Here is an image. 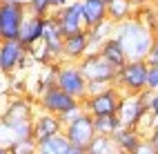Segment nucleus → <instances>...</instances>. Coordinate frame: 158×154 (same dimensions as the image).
Returning <instances> with one entry per match:
<instances>
[{
    "mask_svg": "<svg viewBox=\"0 0 158 154\" xmlns=\"http://www.w3.org/2000/svg\"><path fill=\"white\" fill-rule=\"evenodd\" d=\"M114 38L120 43L127 60H145L154 43V32L138 16H134L114 27Z\"/></svg>",
    "mask_w": 158,
    "mask_h": 154,
    "instance_id": "1",
    "label": "nucleus"
},
{
    "mask_svg": "<svg viewBox=\"0 0 158 154\" xmlns=\"http://www.w3.org/2000/svg\"><path fill=\"white\" fill-rule=\"evenodd\" d=\"M147 69L149 65L145 60H127L120 69H116L114 85L123 94H143L147 92Z\"/></svg>",
    "mask_w": 158,
    "mask_h": 154,
    "instance_id": "2",
    "label": "nucleus"
},
{
    "mask_svg": "<svg viewBox=\"0 0 158 154\" xmlns=\"http://www.w3.org/2000/svg\"><path fill=\"white\" fill-rule=\"evenodd\" d=\"M56 87L62 89L65 94H69L71 98L80 101V103L87 98V80H85V76L80 74L78 63H67V60L58 63V69H56Z\"/></svg>",
    "mask_w": 158,
    "mask_h": 154,
    "instance_id": "3",
    "label": "nucleus"
},
{
    "mask_svg": "<svg viewBox=\"0 0 158 154\" xmlns=\"http://www.w3.org/2000/svg\"><path fill=\"white\" fill-rule=\"evenodd\" d=\"M120 98H123V92L116 85H109L105 92H100V94L87 96L85 101H82V109H85L91 118H96V116H111V114H118Z\"/></svg>",
    "mask_w": 158,
    "mask_h": 154,
    "instance_id": "4",
    "label": "nucleus"
},
{
    "mask_svg": "<svg viewBox=\"0 0 158 154\" xmlns=\"http://www.w3.org/2000/svg\"><path fill=\"white\" fill-rule=\"evenodd\" d=\"M78 69H80V74L85 76L87 83H107V85H114V80H116V69L98 54V51L87 54L78 63Z\"/></svg>",
    "mask_w": 158,
    "mask_h": 154,
    "instance_id": "5",
    "label": "nucleus"
},
{
    "mask_svg": "<svg viewBox=\"0 0 158 154\" xmlns=\"http://www.w3.org/2000/svg\"><path fill=\"white\" fill-rule=\"evenodd\" d=\"M27 14V7L0 0V40H18Z\"/></svg>",
    "mask_w": 158,
    "mask_h": 154,
    "instance_id": "6",
    "label": "nucleus"
},
{
    "mask_svg": "<svg viewBox=\"0 0 158 154\" xmlns=\"http://www.w3.org/2000/svg\"><path fill=\"white\" fill-rule=\"evenodd\" d=\"M147 103L143 94H123L120 98V107H118V116L123 127H134L138 130L140 123L147 118Z\"/></svg>",
    "mask_w": 158,
    "mask_h": 154,
    "instance_id": "7",
    "label": "nucleus"
},
{
    "mask_svg": "<svg viewBox=\"0 0 158 154\" xmlns=\"http://www.w3.org/2000/svg\"><path fill=\"white\" fill-rule=\"evenodd\" d=\"M29 60V49L18 40H0V74H14L16 69H25Z\"/></svg>",
    "mask_w": 158,
    "mask_h": 154,
    "instance_id": "8",
    "label": "nucleus"
},
{
    "mask_svg": "<svg viewBox=\"0 0 158 154\" xmlns=\"http://www.w3.org/2000/svg\"><path fill=\"white\" fill-rule=\"evenodd\" d=\"M62 134L67 136V141L71 143L73 150H85L89 148V143L94 141V136H96V132H94V118L87 114V112H82V114L65 125V130H62Z\"/></svg>",
    "mask_w": 158,
    "mask_h": 154,
    "instance_id": "9",
    "label": "nucleus"
},
{
    "mask_svg": "<svg viewBox=\"0 0 158 154\" xmlns=\"http://www.w3.org/2000/svg\"><path fill=\"white\" fill-rule=\"evenodd\" d=\"M80 105V101L71 98L69 94H65L62 89H58L56 85L54 87H47L45 92H40L38 94V107L40 112H47V114H54V116H60L69 112L71 107Z\"/></svg>",
    "mask_w": 158,
    "mask_h": 154,
    "instance_id": "10",
    "label": "nucleus"
},
{
    "mask_svg": "<svg viewBox=\"0 0 158 154\" xmlns=\"http://www.w3.org/2000/svg\"><path fill=\"white\" fill-rule=\"evenodd\" d=\"M51 16H54V20H56V25L60 29L62 38L73 36V34H78V32L85 29V25H82V5L76 2V0H71L67 7L58 9V11H54Z\"/></svg>",
    "mask_w": 158,
    "mask_h": 154,
    "instance_id": "11",
    "label": "nucleus"
},
{
    "mask_svg": "<svg viewBox=\"0 0 158 154\" xmlns=\"http://www.w3.org/2000/svg\"><path fill=\"white\" fill-rule=\"evenodd\" d=\"M31 125H34V141L36 143L45 141L49 136L62 134V130H65V125L60 123V118L54 116V114H47V112H38V114H34Z\"/></svg>",
    "mask_w": 158,
    "mask_h": 154,
    "instance_id": "12",
    "label": "nucleus"
},
{
    "mask_svg": "<svg viewBox=\"0 0 158 154\" xmlns=\"http://www.w3.org/2000/svg\"><path fill=\"white\" fill-rule=\"evenodd\" d=\"M89 54V43H87V29L62 38V60L67 63H80Z\"/></svg>",
    "mask_w": 158,
    "mask_h": 154,
    "instance_id": "13",
    "label": "nucleus"
},
{
    "mask_svg": "<svg viewBox=\"0 0 158 154\" xmlns=\"http://www.w3.org/2000/svg\"><path fill=\"white\" fill-rule=\"evenodd\" d=\"M43 27H45V18L34 16V14H27L23 27H20V36H18V43L31 49L43 43Z\"/></svg>",
    "mask_w": 158,
    "mask_h": 154,
    "instance_id": "14",
    "label": "nucleus"
},
{
    "mask_svg": "<svg viewBox=\"0 0 158 154\" xmlns=\"http://www.w3.org/2000/svg\"><path fill=\"white\" fill-rule=\"evenodd\" d=\"M34 118V105L29 103V98L25 96H16L7 103V107L2 109L0 121L7 123H16V121H31Z\"/></svg>",
    "mask_w": 158,
    "mask_h": 154,
    "instance_id": "15",
    "label": "nucleus"
},
{
    "mask_svg": "<svg viewBox=\"0 0 158 154\" xmlns=\"http://www.w3.org/2000/svg\"><path fill=\"white\" fill-rule=\"evenodd\" d=\"M82 5V25L85 29H94L107 20V2L105 0H85Z\"/></svg>",
    "mask_w": 158,
    "mask_h": 154,
    "instance_id": "16",
    "label": "nucleus"
},
{
    "mask_svg": "<svg viewBox=\"0 0 158 154\" xmlns=\"http://www.w3.org/2000/svg\"><path fill=\"white\" fill-rule=\"evenodd\" d=\"M111 141H114V145H116V150H118V152H123V154H134V150L145 141V136L140 134L138 130H134V127H120V130L111 136Z\"/></svg>",
    "mask_w": 158,
    "mask_h": 154,
    "instance_id": "17",
    "label": "nucleus"
},
{
    "mask_svg": "<svg viewBox=\"0 0 158 154\" xmlns=\"http://www.w3.org/2000/svg\"><path fill=\"white\" fill-rule=\"evenodd\" d=\"M136 11L138 9L134 7L131 0H111V2H107V20L114 25H120L125 20L134 18Z\"/></svg>",
    "mask_w": 158,
    "mask_h": 154,
    "instance_id": "18",
    "label": "nucleus"
},
{
    "mask_svg": "<svg viewBox=\"0 0 158 154\" xmlns=\"http://www.w3.org/2000/svg\"><path fill=\"white\" fill-rule=\"evenodd\" d=\"M98 54H100L105 60H107V63H109L114 69H120L125 63H127V56H125V51H123L120 43H118V40H116L114 36H111L109 40H105V43L100 45Z\"/></svg>",
    "mask_w": 158,
    "mask_h": 154,
    "instance_id": "19",
    "label": "nucleus"
},
{
    "mask_svg": "<svg viewBox=\"0 0 158 154\" xmlns=\"http://www.w3.org/2000/svg\"><path fill=\"white\" fill-rule=\"evenodd\" d=\"M114 23H109V20H105L102 25L94 27V29H87V43H89V54L91 51H98L100 45L105 43V40H109L114 36Z\"/></svg>",
    "mask_w": 158,
    "mask_h": 154,
    "instance_id": "20",
    "label": "nucleus"
},
{
    "mask_svg": "<svg viewBox=\"0 0 158 154\" xmlns=\"http://www.w3.org/2000/svg\"><path fill=\"white\" fill-rule=\"evenodd\" d=\"M71 143L67 141L65 134H56V136H49L45 141L38 143V152H45V154H71Z\"/></svg>",
    "mask_w": 158,
    "mask_h": 154,
    "instance_id": "21",
    "label": "nucleus"
},
{
    "mask_svg": "<svg viewBox=\"0 0 158 154\" xmlns=\"http://www.w3.org/2000/svg\"><path fill=\"white\" fill-rule=\"evenodd\" d=\"M123 125H120V118L111 114V116H96L94 118V132L98 136H114Z\"/></svg>",
    "mask_w": 158,
    "mask_h": 154,
    "instance_id": "22",
    "label": "nucleus"
},
{
    "mask_svg": "<svg viewBox=\"0 0 158 154\" xmlns=\"http://www.w3.org/2000/svg\"><path fill=\"white\" fill-rule=\"evenodd\" d=\"M118 150H116L111 136H94V141L89 143L87 148V154H116Z\"/></svg>",
    "mask_w": 158,
    "mask_h": 154,
    "instance_id": "23",
    "label": "nucleus"
},
{
    "mask_svg": "<svg viewBox=\"0 0 158 154\" xmlns=\"http://www.w3.org/2000/svg\"><path fill=\"white\" fill-rule=\"evenodd\" d=\"M27 11L34 14V16H40V18H47V16L54 14V7H51L49 0H29Z\"/></svg>",
    "mask_w": 158,
    "mask_h": 154,
    "instance_id": "24",
    "label": "nucleus"
},
{
    "mask_svg": "<svg viewBox=\"0 0 158 154\" xmlns=\"http://www.w3.org/2000/svg\"><path fill=\"white\" fill-rule=\"evenodd\" d=\"M9 154H38V143L34 139H23L16 141L11 148H9Z\"/></svg>",
    "mask_w": 158,
    "mask_h": 154,
    "instance_id": "25",
    "label": "nucleus"
},
{
    "mask_svg": "<svg viewBox=\"0 0 158 154\" xmlns=\"http://www.w3.org/2000/svg\"><path fill=\"white\" fill-rule=\"evenodd\" d=\"M143 96H145V103H147V112L158 118V92H143Z\"/></svg>",
    "mask_w": 158,
    "mask_h": 154,
    "instance_id": "26",
    "label": "nucleus"
},
{
    "mask_svg": "<svg viewBox=\"0 0 158 154\" xmlns=\"http://www.w3.org/2000/svg\"><path fill=\"white\" fill-rule=\"evenodd\" d=\"M82 112H85V109H82V103H80V105H76V107H71L69 112H65V114H60L58 118H60V123H62V125H67V123H71V121H76L80 114H82Z\"/></svg>",
    "mask_w": 158,
    "mask_h": 154,
    "instance_id": "27",
    "label": "nucleus"
},
{
    "mask_svg": "<svg viewBox=\"0 0 158 154\" xmlns=\"http://www.w3.org/2000/svg\"><path fill=\"white\" fill-rule=\"evenodd\" d=\"M145 63L149 65V67H158V34L154 36V43H152V47H149V54H147Z\"/></svg>",
    "mask_w": 158,
    "mask_h": 154,
    "instance_id": "28",
    "label": "nucleus"
},
{
    "mask_svg": "<svg viewBox=\"0 0 158 154\" xmlns=\"http://www.w3.org/2000/svg\"><path fill=\"white\" fill-rule=\"evenodd\" d=\"M147 92H158V67L147 69Z\"/></svg>",
    "mask_w": 158,
    "mask_h": 154,
    "instance_id": "29",
    "label": "nucleus"
},
{
    "mask_svg": "<svg viewBox=\"0 0 158 154\" xmlns=\"http://www.w3.org/2000/svg\"><path fill=\"white\" fill-rule=\"evenodd\" d=\"M134 154H158V150H156V148H154V145H152V143L147 141V139H145V141L140 143V145L134 150Z\"/></svg>",
    "mask_w": 158,
    "mask_h": 154,
    "instance_id": "30",
    "label": "nucleus"
},
{
    "mask_svg": "<svg viewBox=\"0 0 158 154\" xmlns=\"http://www.w3.org/2000/svg\"><path fill=\"white\" fill-rule=\"evenodd\" d=\"M109 85L107 83H87V96H94V94H100V92H105Z\"/></svg>",
    "mask_w": 158,
    "mask_h": 154,
    "instance_id": "31",
    "label": "nucleus"
},
{
    "mask_svg": "<svg viewBox=\"0 0 158 154\" xmlns=\"http://www.w3.org/2000/svg\"><path fill=\"white\" fill-rule=\"evenodd\" d=\"M51 2V7H54V11H58V9H62V7H67L71 0H49Z\"/></svg>",
    "mask_w": 158,
    "mask_h": 154,
    "instance_id": "32",
    "label": "nucleus"
},
{
    "mask_svg": "<svg viewBox=\"0 0 158 154\" xmlns=\"http://www.w3.org/2000/svg\"><path fill=\"white\" fill-rule=\"evenodd\" d=\"M147 141H149L152 145H154V148L158 150V130H152L149 134H147Z\"/></svg>",
    "mask_w": 158,
    "mask_h": 154,
    "instance_id": "33",
    "label": "nucleus"
},
{
    "mask_svg": "<svg viewBox=\"0 0 158 154\" xmlns=\"http://www.w3.org/2000/svg\"><path fill=\"white\" fill-rule=\"evenodd\" d=\"M131 2H134L136 9H143V7H147V5H152L154 0H131Z\"/></svg>",
    "mask_w": 158,
    "mask_h": 154,
    "instance_id": "34",
    "label": "nucleus"
},
{
    "mask_svg": "<svg viewBox=\"0 0 158 154\" xmlns=\"http://www.w3.org/2000/svg\"><path fill=\"white\" fill-rule=\"evenodd\" d=\"M2 2H14V5H20V7H27L29 0H2Z\"/></svg>",
    "mask_w": 158,
    "mask_h": 154,
    "instance_id": "35",
    "label": "nucleus"
},
{
    "mask_svg": "<svg viewBox=\"0 0 158 154\" xmlns=\"http://www.w3.org/2000/svg\"><path fill=\"white\" fill-rule=\"evenodd\" d=\"M152 9H154V14H156V20H158V0L152 2ZM156 34H158V29H156Z\"/></svg>",
    "mask_w": 158,
    "mask_h": 154,
    "instance_id": "36",
    "label": "nucleus"
},
{
    "mask_svg": "<svg viewBox=\"0 0 158 154\" xmlns=\"http://www.w3.org/2000/svg\"><path fill=\"white\" fill-rule=\"evenodd\" d=\"M152 127H154V130H158V118H152Z\"/></svg>",
    "mask_w": 158,
    "mask_h": 154,
    "instance_id": "37",
    "label": "nucleus"
},
{
    "mask_svg": "<svg viewBox=\"0 0 158 154\" xmlns=\"http://www.w3.org/2000/svg\"><path fill=\"white\" fill-rule=\"evenodd\" d=\"M71 154H87L85 150H71Z\"/></svg>",
    "mask_w": 158,
    "mask_h": 154,
    "instance_id": "38",
    "label": "nucleus"
},
{
    "mask_svg": "<svg viewBox=\"0 0 158 154\" xmlns=\"http://www.w3.org/2000/svg\"><path fill=\"white\" fill-rule=\"evenodd\" d=\"M0 154H9V150L7 148H0Z\"/></svg>",
    "mask_w": 158,
    "mask_h": 154,
    "instance_id": "39",
    "label": "nucleus"
},
{
    "mask_svg": "<svg viewBox=\"0 0 158 154\" xmlns=\"http://www.w3.org/2000/svg\"><path fill=\"white\" fill-rule=\"evenodd\" d=\"M0 116H2V105H0Z\"/></svg>",
    "mask_w": 158,
    "mask_h": 154,
    "instance_id": "40",
    "label": "nucleus"
},
{
    "mask_svg": "<svg viewBox=\"0 0 158 154\" xmlns=\"http://www.w3.org/2000/svg\"><path fill=\"white\" fill-rule=\"evenodd\" d=\"M76 2H85V0H76Z\"/></svg>",
    "mask_w": 158,
    "mask_h": 154,
    "instance_id": "41",
    "label": "nucleus"
},
{
    "mask_svg": "<svg viewBox=\"0 0 158 154\" xmlns=\"http://www.w3.org/2000/svg\"><path fill=\"white\" fill-rule=\"evenodd\" d=\"M105 2H111V0H105Z\"/></svg>",
    "mask_w": 158,
    "mask_h": 154,
    "instance_id": "42",
    "label": "nucleus"
},
{
    "mask_svg": "<svg viewBox=\"0 0 158 154\" xmlns=\"http://www.w3.org/2000/svg\"><path fill=\"white\" fill-rule=\"evenodd\" d=\"M116 154H123V152H116Z\"/></svg>",
    "mask_w": 158,
    "mask_h": 154,
    "instance_id": "43",
    "label": "nucleus"
},
{
    "mask_svg": "<svg viewBox=\"0 0 158 154\" xmlns=\"http://www.w3.org/2000/svg\"><path fill=\"white\" fill-rule=\"evenodd\" d=\"M38 154H45V152H38Z\"/></svg>",
    "mask_w": 158,
    "mask_h": 154,
    "instance_id": "44",
    "label": "nucleus"
}]
</instances>
